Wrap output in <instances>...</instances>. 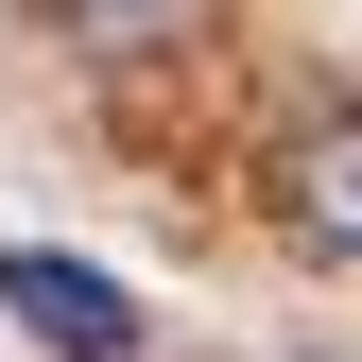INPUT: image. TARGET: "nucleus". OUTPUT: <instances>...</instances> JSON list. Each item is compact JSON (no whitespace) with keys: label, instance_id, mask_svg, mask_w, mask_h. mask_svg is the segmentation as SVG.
Masks as SVG:
<instances>
[{"label":"nucleus","instance_id":"2","mask_svg":"<svg viewBox=\"0 0 362 362\" xmlns=\"http://www.w3.org/2000/svg\"><path fill=\"white\" fill-rule=\"evenodd\" d=\"M276 207H293V242H310V259H362V104L293 139V190H276Z\"/></svg>","mask_w":362,"mask_h":362},{"label":"nucleus","instance_id":"3","mask_svg":"<svg viewBox=\"0 0 362 362\" xmlns=\"http://www.w3.org/2000/svg\"><path fill=\"white\" fill-rule=\"evenodd\" d=\"M52 18L86 35V52H139V35H173V18H190V0H52Z\"/></svg>","mask_w":362,"mask_h":362},{"label":"nucleus","instance_id":"1","mask_svg":"<svg viewBox=\"0 0 362 362\" xmlns=\"http://www.w3.org/2000/svg\"><path fill=\"white\" fill-rule=\"evenodd\" d=\"M0 310H18L52 362H156V310L121 276H86V259H52V242H0Z\"/></svg>","mask_w":362,"mask_h":362}]
</instances>
